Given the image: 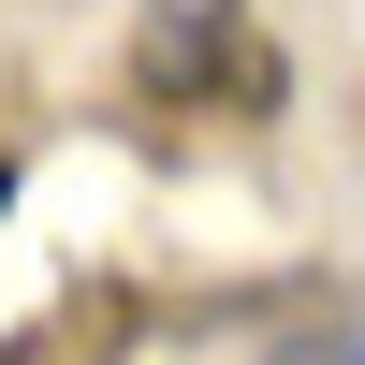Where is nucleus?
Wrapping results in <instances>:
<instances>
[{
  "label": "nucleus",
  "mask_w": 365,
  "mask_h": 365,
  "mask_svg": "<svg viewBox=\"0 0 365 365\" xmlns=\"http://www.w3.org/2000/svg\"><path fill=\"white\" fill-rule=\"evenodd\" d=\"M146 88H161V103H205V88L278 103V58H263L249 0H146Z\"/></svg>",
  "instance_id": "1"
},
{
  "label": "nucleus",
  "mask_w": 365,
  "mask_h": 365,
  "mask_svg": "<svg viewBox=\"0 0 365 365\" xmlns=\"http://www.w3.org/2000/svg\"><path fill=\"white\" fill-rule=\"evenodd\" d=\"M278 365H365V322H322V336H292Z\"/></svg>",
  "instance_id": "2"
}]
</instances>
